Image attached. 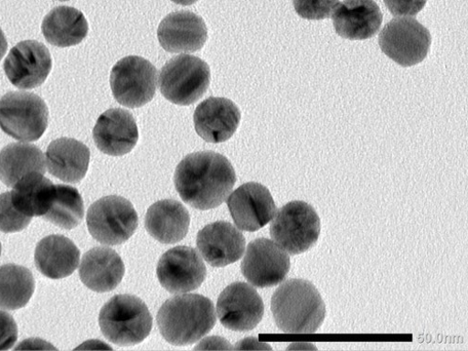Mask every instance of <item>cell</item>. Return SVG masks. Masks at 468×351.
I'll use <instances>...</instances> for the list:
<instances>
[{
	"instance_id": "cell-1",
	"label": "cell",
	"mask_w": 468,
	"mask_h": 351,
	"mask_svg": "<svg viewBox=\"0 0 468 351\" xmlns=\"http://www.w3.org/2000/svg\"><path fill=\"white\" fill-rule=\"evenodd\" d=\"M236 183L237 174L229 161L212 151L187 154L175 173V186L181 199L204 211L221 206Z\"/></svg>"
},
{
	"instance_id": "cell-2",
	"label": "cell",
	"mask_w": 468,
	"mask_h": 351,
	"mask_svg": "<svg viewBox=\"0 0 468 351\" xmlns=\"http://www.w3.org/2000/svg\"><path fill=\"white\" fill-rule=\"evenodd\" d=\"M271 310L280 330L286 334H315L326 317V305L317 290L305 280L284 282L272 294Z\"/></svg>"
},
{
	"instance_id": "cell-3",
	"label": "cell",
	"mask_w": 468,
	"mask_h": 351,
	"mask_svg": "<svg viewBox=\"0 0 468 351\" xmlns=\"http://www.w3.org/2000/svg\"><path fill=\"white\" fill-rule=\"evenodd\" d=\"M158 326L164 338L175 346L194 344L215 327L213 302L201 294H182L168 299L161 307Z\"/></svg>"
},
{
	"instance_id": "cell-4",
	"label": "cell",
	"mask_w": 468,
	"mask_h": 351,
	"mask_svg": "<svg viewBox=\"0 0 468 351\" xmlns=\"http://www.w3.org/2000/svg\"><path fill=\"white\" fill-rule=\"evenodd\" d=\"M99 324L108 341L126 346L140 344L150 335L153 319L139 297L119 294L103 305Z\"/></svg>"
},
{
	"instance_id": "cell-5",
	"label": "cell",
	"mask_w": 468,
	"mask_h": 351,
	"mask_svg": "<svg viewBox=\"0 0 468 351\" xmlns=\"http://www.w3.org/2000/svg\"><path fill=\"white\" fill-rule=\"evenodd\" d=\"M272 241L290 255L314 247L321 234V218L305 202L293 201L282 207L270 226Z\"/></svg>"
},
{
	"instance_id": "cell-6",
	"label": "cell",
	"mask_w": 468,
	"mask_h": 351,
	"mask_svg": "<svg viewBox=\"0 0 468 351\" xmlns=\"http://www.w3.org/2000/svg\"><path fill=\"white\" fill-rule=\"evenodd\" d=\"M210 68L203 59L180 55L169 60L161 70L160 90L174 104L187 106L198 101L207 91Z\"/></svg>"
},
{
	"instance_id": "cell-7",
	"label": "cell",
	"mask_w": 468,
	"mask_h": 351,
	"mask_svg": "<svg viewBox=\"0 0 468 351\" xmlns=\"http://www.w3.org/2000/svg\"><path fill=\"white\" fill-rule=\"evenodd\" d=\"M49 111L45 101L30 92H9L0 100V129L21 142H34L46 133Z\"/></svg>"
},
{
	"instance_id": "cell-8",
	"label": "cell",
	"mask_w": 468,
	"mask_h": 351,
	"mask_svg": "<svg viewBox=\"0 0 468 351\" xmlns=\"http://www.w3.org/2000/svg\"><path fill=\"white\" fill-rule=\"evenodd\" d=\"M87 223L94 239L103 245L127 242L139 225L138 214L127 199L112 195L94 203L88 211Z\"/></svg>"
},
{
	"instance_id": "cell-9",
	"label": "cell",
	"mask_w": 468,
	"mask_h": 351,
	"mask_svg": "<svg viewBox=\"0 0 468 351\" xmlns=\"http://www.w3.org/2000/svg\"><path fill=\"white\" fill-rule=\"evenodd\" d=\"M114 99L128 108L150 102L157 91L158 71L148 60L131 56L117 62L110 78Z\"/></svg>"
},
{
	"instance_id": "cell-10",
	"label": "cell",
	"mask_w": 468,
	"mask_h": 351,
	"mask_svg": "<svg viewBox=\"0 0 468 351\" xmlns=\"http://www.w3.org/2000/svg\"><path fill=\"white\" fill-rule=\"evenodd\" d=\"M378 44L387 57L399 65L411 67L425 59L432 36L414 18H396L384 27Z\"/></svg>"
},
{
	"instance_id": "cell-11",
	"label": "cell",
	"mask_w": 468,
	"mask_h": 351,
	"mask_svg": "<svg viewBox=\"0 0 468 351\" xmlns=\"http://www.w3.org/2000/svg\"><path fill=\"white\" fill-rule=\"evenodd\" d=\"M290 269L289 253L267 239L250 242L241 264L245 279L252 286L261 289L281 284L288 276Z\"/></svg>"
},
{
	"instance_id": "cell-12",
	"label": "cell",
	"mask_w": 468,
	"mask_h": 351,
	"mask_svg": "<svg viewBox=\"0 0 468 351\" xmlns=\"http://www.w3.org/2000/svg\"><path fill=\"white\" fill-rule=\"evenodd\" d=\"M158 280L170 293H186L205 282L207 269L197 250L181 246L164 254L157 267Z\"/></svg>"
},
{
	"instance_id": "cell-13",
	"label": "cell",
	"mask_w": 468,
	"mask_h": 351,
	"mask_svg": "<svg viewBox=\"0 0 468 351\" xmlns=\"http://www.w3.org/2000/svg\"><path fill=\"white\" fill-rule=\"evenodd\" d=\"M217 314L225 328L234 332H249L262 320L264 303L251 285L234 282L219 295Z\"/></svg>"
},
{
	"instance_id": "cell-14",
	"label": "cell",
	"mask_w": 468,
	"mask_h": 351,
	"mask_svg": "<svg viewBox=\"0 0 468 351\" xmlns=\"http://www.w3.org/2000/svg\"><path fill=\"white\" fill-rule=\"evenodd\" d=\"M52 64L51 54L46 46L37 41H24L10 51L4 68L13 86L33 90L45 83Z\"/></svg>"
},
{
	"instance_id": "cell-15",
	"label": "cell",
	"mask_w": 468,
	"mask_h": 351,
	"mask_svg": "<svg viewBox=\"0 0 468 351\" xmlns=\"http://www.w3.org/2000/svg\"><path fill=\"white\" fill-rule=\"evenodd\" d=\"M227 206L238 228L250 232L266 226L277 213V206L269 189L255 182L244 184L234 190Z\"/></svg>"
},
{
	"instance_id": "cell-16",
	"label": "cell",
	"mask_w": 468,
	"mask_h": 351,
	"mask_svg": "<svg viewBox=\"0 0 468 351\" xmlns=\"http://www.w3.org/2000/svg\"><path fill=\"white\" fill-rule=\"evenodd\" d=\"M158 37L162 48L170 53H195L201 50L208 37L204 19L191 12L167 16L160 24Z\"/></svg>"
},
{
	"instance_id": "cell-17",
	"label": "cell",
	"mask_w": 468,
	"mask_h": 351,
	"mask_svg": "<svg viewBox=\"0 0 468 351\" xmlns=\"http://www.w3.org/2000/svg\"><path fill=\"white\" fill-rule=\"evenodd\" d=\"M197 248L209 265L225 267L242 258L246 239L236 226L227 221H217L199 231Z\"/></svg>"
},
{
	"instance_id": "cell-18",
	"label": "cell",
	"mask_w": 468,
	"mask_h": 351,
	"mask_svg": "<svg viewBox=\"0 0 468 351\" xmlns=\"http://www.w3.org/2000/svg\"><path fill=\"white\" fill-rule=\"evenodd\" d=\"M95 144L102 153L120 157L137 144L139 132L132 112L121 108L103 112L93 130Z\"/></svg>"
},
{
	"instance_id": "cell-19",
	"label": "cell",
	"mask_w": 468,
	"mask_h": 351,
	"mask_svg": "<svg viewBox=\"0 0 468 351\" xmlns=\"http://www.w3.org/2000/svg\"><path fill=\"white\" fill-rule=\"evenodd\" d=\"M241 112L229 99L211 97L200 103L194 112V125L205 141L219 144L228 141L239 129Z\"/></svg>"
},
{
	"instance_id": "cell-20",
	"label": "cell",
	"mask_w": 468,
	"mask_h": 351,
	"mask_svg": "<svg viewBox=\"0 0 468 351\" xmlns=\"http://www.w3.org/2000/svg\"><path fill=\"white\" fill-rule=\"evenodd\" d=\"M333 13L336 33L351 41L373 37L383 20L382 13L374 0H344Z\"/></svg>"
},
{
	"instance_id": "cell-21",
	"label": "cell",
	"mask_w": 468,
	"mask_h": 351,
	"mask_svg": "<svg viewBox=\"0 0 468 351\" xmlns=\"http://www.w3.org/2000/svg\"><path fill=\"white\" fill-rule=\"evenodd\" d=\"M80 275L82 282L91 291L109 292L122 283L125 275V265L116 251L98 247L83 256Z\"/></svg>"
},
{
	"instance_id": "cell-22",
	"label": "cell",
	"mask_w": 468,
	"mask_h": 351,
	"mask_svg": "<svg viewBox=\"0 0 468 351\" xmlns=\"http://www.w3.org/2000/svg\"><path fill=\"white\" fill-rule=\"evenodd\" d=\"M46 162L50 175L63 182L76 184L88 173L90 151L80 141L60 138L49 144Z\"/></svg>"
},
{
	"instance_id": "cell-23",
	"label": "cell",
	"mask_w": 468,
	"mask_h": 351,
	"mask_svg": "<svg viewBox=\"0 0 468 351\" xmlns=\"http://www.w3.org/2000/svg\"><path fill=\"white\" fill-rule=\"evenodd\" d=\"M80 250L69 239L53 234L37 244L35 265L41 274L51 280L69 277L80 262Z\"/></svg>"
},
{
	"instance_id": "cell-24",
	"label": "cell",
	"mask_w": 468,
	"mask_h": 351,
	"mask_svg": "<svg viewBox=\"0 0 468 351\" xmlns=\"http://www.w3.org/2000/svg\"><path fill=\"white\" fill-rule=\"evenodd\" d=\"M189 223L188 211L175 200L154 203L145 216V229L150 236L166 245L183 240L188 232Z\"/></svg>"
},
{
	"instance_id": "cell-25",
	"label": "cell",
	"mask_w": 468,
	"mask_h": 351,
	"mask_svg": "<svg viewBox=\"0 0 468 351\" xmlns=\"http://www.w3.org/2000/svg\"><path fill=\"white\" fill-rule=\"evenodd\" d=\"M42 31L50 45L66 48L85 40L89 33V23L80 10L60 6L45 17Z\"/></svg>"
},
{
	"instance_id": "cell-26",
	"label": "cell",
	"mask_w": 468,
	"mask_h": 351,
	"mask_svg": "<svg viewBox=\"0 0 468 351\" xmlns=\"http://www.w3.org/2000/svg\"><path fill=\"white\" fill-rule=\"evenodd\" d=\"M43 151L27 143L11 144L0 152V180L13 187L24 176L46 173Z\"/></svg>"
},
{
	"instance_id": "cell-27",
	"label": "cell",
	"mask_w": 468,
	"mask_h": 351,
	"mask_svg": "<svg viewBox=\"0 0 468 351\" xmlns=\"http://www.w3.org/2000/svg\"><path fill=\"white\" fill-rule=\"evenodd\" d=\"M55 186L43 174L27 175L13 186L12 201L24 215L43 218L50 207Z\"/></svg>"
},
{
	"instance_id": "cell-28",
	"label": "cell",
	"mask_w": 468,
	"mask_h": 351,
	"mask_svg": "<svg viewBox=\"0 0 468 351\" xmlns=\"http://www.w3.org/2000/svg\"><path fill=\"white\" fill-rule=\"evenodd\" d=\"M34 291L30 270L13 263L0 266V308L17 310L26 306Z\"/></svg>"
},
{
	"instance_id": "cell-29",
	"label": "cell",
	"mask_w": 468,
	"mask_h": 351,
	"mask_svg": "<svg viewBox=\"0 0 468 351\" xmlns=\"http://www.w3.org/2000/svg\"><path fill=\"white\" fill-rule=\"evenodd\" d=\"M85 215L84 202L80 191L67 185H56L50 207L44 219L65 229L80 225Z\"/></svg>"
},
{
	"instance_id": "cell-30",
	"label": "cell",
	"mask_w": 468,
	"mask_h": 351,
	"mask_svg": "<svg viewBox=\"0 0 468 351\" xmlns=\"http://www.w3.org/2000/svg\"><path fill=\"white\" fill-rule=\"evenodd\" d=\"M32 218L18 211L12 201L11 192L0 194V231L12 233L25 229Z\"/></svg>"
},
{
	"instance_id": "cell-31",
	"label": "cell",
	"mask_w": 468,
	"mask_h": 351,
	"mask_svg": "<svg viewBox=\"0 0 468 351\" xmlns=\"http://www.w3.org/2000/svg\"><path fill=\"white\" fill-rule=\"evenodd\" d=\"M339 0H293L296 13L307 20H324L329 18Z\"/></svg>"
},
{
	"instance_id": "cell-32",
	"label": "cell",
	"mask_w": 468,
	"mask_h": 351,
	"mask_svg": "<svg viewBox=\"0 0 468 351\" xmlns=\"http://www.w3.org/2000/svg\"><path fill=\"white\" fill-rule=\"evenodd\" d=\"M18 337V328L7 312L0 310V350L11 349Z\"/></svg>"
},
{
	"instance_id": "cell-33",
	"label": "cell",
	"mask_w": 468,
	"mask_h": 351,
	"mask_svg": "<svg viewBox=\"0 0 468 351\" xmlns=\"http://www.w3.org/2000/svg\"><path fill=\"white\" fill-rule=\"evenodd\" d=\"M426 3L427 0H384L386 7L395 16H416Z\"/></svg>"
},
{
	"instance_id": "cell-34",
	"label": "cell",
	"mask_w": 468,
	"mask_h": 351,
	"mask_svg": "<svg viewBox=\"0 0 468 351\" xmlns=\"http://www.w3.org/2000/svg\"><path fill=\"white\" fill-rule=\"evenodd\" d=\"M8 43L6 40V37L2 28H0V60H2L3 58L6 55Z\"/></svg>"
},
{
	"instance_id": "cell-35",
	"label": "cell",
	"mask_w": 468,
	"mask_h": 351,
	"mask_svg": "<svg viewBox=\"0 0 468 351\" xmlns=\"http://www.w3.org/2000/svg\"><path fill=\"white\" fill-rule=\"evenodd\" d=\"M172 2L179 5L189 6L197 4L198 0H172Z\"/></svg>"
},
{
	"instance_id": "cell-36",
	"label": "cell",
	"mask_w": 468,
	"mask_h": 351,
	"mask_svg": "<svg viewBox=\"0 0 468 351\" xmlns=\"http://www.w3.org/2000/svg\"><path fill=\"white\" fill-rule=\"evenodd\" d=\"M2 250H3V249H2V243H0V255H2Z\"/></svg>"
},
{
	"instance_id": "cell-37",
	"label": "cell",
	"mask_w": 468,
	"mask_h": 351,
	"mask_svg": "<svg viewBox=\"0 0 468 351\" xmlns=\"http://www.w3.org/2000/svg\"><path fill=\"white\" fill-rule=\"evenodd\" d=\"M60 2H68V0H60Z\"/></svg>"
}]
</instances>
